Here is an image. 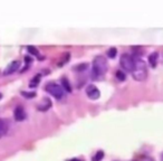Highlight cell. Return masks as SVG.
<instances>
[{"label":"cell","mask_w":163,"mask_h":161,"mask_svg":"<svg viewBox=\"0 0 163 161\" xmlns=\"http://www.w3.org/2000/svg\"><path fill=\"white\" fill-rule=\"evenodd\" d=\"M108 65H107V61L104 56L102 55H97L94 57L93 59V75L96 78H100L102 76H104L107 72Z\"/></svg>","instance_id":"6da1fadb"},{"label":"cell","mask_w":163,"mask_h":161,"mask_svg":"<svg viewBox=\"0 0 163 161\" xmlns=\"http://www.w3.org/2000/svg\"><path fill=\"white\" fill-rule=\"evenodd\" d=\"M132 76L135 80L142 82L147 78V63L141 58L135 59L134 63V68L132 71Z\"/></svg>","instance_id":"7a4b0ae2"},{"label":"cell","mask_w":163,"mask_h":161,"mask_svg":"<svg viewBox=\"0 0 163 161\" xmlns=\"http://www.w3.org/2000/svg\"><path fill=\"white\" fill-rule=\"evenodd\" d=\"M45 89H46V91H47L50 95H53L57 100H61L64 97V94H65L63 87H61V85H58L57 83H55V82H49V83H47L46 86H45Z\"/></svg>","instance_id":"3957f363"},{"label":"cell","mask_w":163,"mask_h":161,"mask_svg":"<svg viewBox=\"0 0 163 161\" xmlns=\"http://www.w3.org/2000/svg\"><path fill=\"white\" fill-rule=\"evenodd\" d=\"M134 63H135V59L133 58L130 54L127 53L122 54L121 66L124 71H126V72H132L133 68H134Z\"/></svg>","instance_id":"277c9868"},{"label":"cell","mask_w":163,"mask_h":161,"mask_svg":"<svg viewBox=\"0 0 163 161\" xmlns=\"http://www.w3.org/2000/svg\"><path fill=\"white\" fill-rule=\"evenodd\" d=\"M85 92H86V95H87L91 100H97V99H100L101 96L100 90L97 89L94 84H89V85L86 87Z\"/></svg>","instance_id":"5b68a950"},{"label":"cell","mask_w":163,"mask_h":161,"mask_svg":"<svg viewBox=\"0 0 163 161\" xmlns=\"http://www.w3.org/2000/svg\"><path fill=\"white\" fill-rule=\"evenodd\" d=\"M19 67H20L19 61H12L11 63H9L8 66L5 68V71H3V75H10V74H12V73L17 72Z\"/></svg>","instance_id":"8992f818"},{"label":"cell","mask_w":163,"mask_h":161,"mask_svg":"<svg viewBox=\"0 0 163 161\" xmlns=\"http://www.w3.org/2000/svg\"><path fill=\"white\" fill-rule=\"evenodd\" d=\"M14 117L16 121H24V120L26 119V117H27L25 112V108L20 105L16 106V108H15L14 111Z\"/></svg>","instance_id":"52a82bcc"},{"label":"cell","mask_w":163,"mask_h":161,"mask_svg":"<svg viewBox=\"0 0 163 161\" xmlns=\"http://www.w3.org/2000/svg\"><path fill=\"white\" fill-rule=\"evenodd\" d=\"M50 108H52V101H50V99H47V97H44L42 100V102L37 105L38 111H42V112L48 111Z\"/></svg>","instance_id":"ba28073f"},{"label":"cell","mask_w":163,"mask_h":161,"mask_svg":"<svg viewBox=\"0 0 163 161\" xmlns=\"http://www.w3.org/2000/svg\"><path fill=\"white\" fill-rule=\"evenodd\" d=\"M158 59H159V53L153 52L152 54H150L149 58H147V61H149V65L152 67V68H155L156 65H158Z\"/></svg>","instance_id":"9c48e42d"},{"label":"cell","mask_w":163,"mask_h":161,"mask_svg":"<svg viewBox=\"0 0 163 161\" xmlns=\"http://www.w3.org/2000/svg\"><path fill=\"white\" fill-rule=\"evenodd\" d=\"M8 122L3 119H0V138L7 134L8 132Z\"/></svg>","instance_id":"30bf717a"},{"label":"cell","mask_w":163,"mask_h":161,"mask_svg":"<svg viewBox=\"0 0 163 161\" xmlns=\"http://www.w3.org/2000/svg\"><path fill=\"white\" fill-rule=\"evenodd\" d=\"M61 87H63L64 91H67L68 93H70L72 92V86H70V83H69L68 78L66 77H63L61 78Z\"/></svg>","instance_id":"8fae6325"},{"label":"cell","mask_w":163,"mask_h":161,"mask_svg":"<svg viewBox=\"0 0 163 161\" xmlns=\"http://www.w3.org/2000/svg\"><path fill=\"white\" fill-rule=\"evenodd\" d=\"M69 58H70V54H69V53H64L63 56H61V59L58 62V66H59V67L64 66V65L66 64L67 62L69 61Z\"/></svg>","instance_id":"7c38bea8"},{"label":"cell","mask_w":163,"mask_h":161,"mask_svg":"<svg viewBox=\"0 0 163 161\" xmlns=\"http://www.w3.org/2000/svg\"><path fill=\"white\" fill-rule=\"evenodd\" d=\"M40 77H42L40 74H37L36 76H34V77L31 78L30 83H29V86H30V87H36L39 84V82H40Z\"/></svg>","instance_id":"4fadbf2b"},{"label":"cell","mask_w":163,"mask_h":161,"mask_svg":"<svg viewBox=\"0 0 163 161\" xmlns=\"http://www.w3.org/2000/svg\"><path fill=\"white\" fill-rule=\"evenodd\" d=\"M103 158H104V151L98 150L96 153H95V156L92 158V161H102Z\"/></svg>","instance_id":"5bb4252c"},{"label":"cell","mask_w":163,"mask_h":161,"mask_svg":"<svg viewBox=\"0 0 163 161\" xmlns=\"http://www.w3.org/2000/svg\"><path fill=\"white\" fill-rule=\"evenodd\" d=\"M116 78H117V80H120V82H124L125 80H126V75H125V73L123 72V71H116V74H115Z\"/></svg>","instance_id":"9a60e30c"},{"label":"cell","mask_w":163,"mask_h":161,"mask_svg":"<svg viewBox=\"0 0 163 161\" xmlns=\"http://www.w3.org/2000/svg\"><path fill=\"white\" fill-rule=\"evenodd\" d=\"M116 54H117V49L115 47H111L110 49L107 50V56L110 58H115Z\"/></svg>","instance_id":"2e32d148"},{"label":"cell","mask_w":163,"mask_h":161,"mask_svg":"<svg viewBox=\"0 0 163 161\" xmlns=\"http://www.w3.org/2000/svg\"><path fill=\"white\" fill-rule=\"evenodd\" d=\"M21 95L26 99H34L36 96V92H21Z\"/></svg>","instance_id":"e0dca14e"},{"label":"cell","mask_w":163,"mask_h":161,"mask_svg":"<svg viewBox=\"0 0 163 161\" xmlns=\"http://www.w3.org/2000/svg\"><path fill=\"white\" fill-rule=\"evenodd\" d=\"M27 49H28V52L31 54V55H35V56H38L39 55L38 49H37L36 47H34V46H28Z\"/></svg>","instance_id":"ac0fdd59"},{"label":"cell","mask_w":163,"mask_h":161,"mask_svg":"<svg viewBox=\"0 0 163 161\" xmlns=\"http://www.w3.org/2000/svg\"><path fill=\"white\" fill-rule=\"evenodd\" d=\"M86 67H87V64H80V65H78V66L74 67V70L78 71V72H84V70H85Z\"/></svg>","instance_id":"d6986e66"},{"label":"cell","mask_w":163,"mask_h":161,"mask_svg":"<svg viewBox=\"0 0 163 161\" xmlns=\"http://www.w3.org/2000/svg\"><path fill=\"white\" fill-rule=\"evenodd\" d=\"M25 61L27 62L28 64H29V63H31V62H33V59H31L30 57H29V56H26V57H25Z\"/></svg>","instance_id":"ffe728a7"},{"label":"cell","mask_w":163,"mask_h":161,"mask_svg":"<svg viewBox=\"0 0 163 161\" xmlns=\"http://www.w3.org/2000/svg\"><path fill=\"white\" fill-rule=\"evenodd\" d=\"M68 161H82V160H79V159H77V158H74V159H70V160H68Z\"/></svg>","instance_id":"44dd1931"},{"label":"cell","mask_w":163,"mask_h":161,"mask_svg":"<svg viewBox=\"0 0 163 161\" xmlns=\"http://www.w3.org/2000/svg\"><path fill=\"white\" fill-rule=\"evenodd\" d=\"M147 161H153V160H152V159H150V158H147Z\"/></svg>","instance_id":"7402d4cb"},{"label":"cell","mask_w":163,"mask_h":161,"mask_svg":"<svg viewBox=\"0 0 163 161\" xmlns=\"http://www.w3.org/2000/svg\"><path fill=\"white\" fill-rule=\"evenodd\" d=\"M133 161H135V160H133Z\"/></svg>","instance_id":"603a6c76"}]
</instances>
